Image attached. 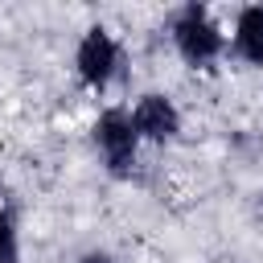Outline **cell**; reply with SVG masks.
I'll return each mask as SVG.
<instances>
[{
    "mask_svg": "<svg viewBox=\"0 0 263 263\" xmlns=\"http://www.w3.org/2000/svg\"><path fill=\"white\" fill-rule=\"evenodd\" d=\"M0 263H21V230L8 205H0Z\"/></svg>",
    "mask_w": 263,
    "mask_h": 263,
    "instance_id": "cell-6",
    "label": "cell"
},
{
    "mask_svg": "<svg viewBox=\"0 0 263 263\" xmlns=\"http://www.w3.org/2000/svg\"><path fill=\"white\" fill-rule=\"evenodd\" d=\"M119 62H123V49H119V41L111 37V29L90 25V29L78 37L74 70H78V78H82L90 90H107L111 78L119 74Z\"/></svg>",
    "mask_w": 263,
    "mask_h": 263,
    "instance_id": "cell-3",
    "label": "cell"
},
{
    "mask_svg": "<svg viewBox=\"0 0 263 263\" xmlns=\"http://www.w3.org/2000/svg\"><path fill=\"white\" fill-rule=\"evenodd\" d=\"M230 49H234V58H242L247 66H263V4L238 8L234 33H230Z\"/></svg>",
    "mask_w": 263,
    "mask_h": 263,
    "instance_id": "cell-5",
    "label": "cell"
},
{
    "mask_svg": "<svg viewBox=\"0 0 263 263\" xmlns=\"http://www.w3.org/2000/svg\"><path fill=\"white\" fill-rule=\"evenodd\" d=\"M132 123H136V136H140L144 144H173L177 132H181V111H177V103H173L168 95L148 90V95L136 99Z\"/></svg>",
    "mask_w": 263,
    "mask_h": 263,
    "instance_id": "cell-4",
    "label": "cell"
},
{
    "mask_svg": "<svg viewBox=\"0 0 263 263\" xmlns=\"http://www.w3.org/2000/svg\"><path fill=\"white\" fill-rule=\"evenodd\" d=\"M90 140L99 148V160L103 168L115 177V181H127L136 173V160H140V136H136V123H132V111L127 107H107L95 127H90Z\"/></svg>",
    "mask_w": 263,
    "mask_h": 263,
    "instance_id": "cell-1",
    "label": "cell"
},
{
    "mask_svg": "<svg viewBox=\"0 0 263 263\" xmlns=\"http://www.w3.org/2000/svg\"><path fill=\"white\" fill-rule=\"evenodd\" d=\"M78 263H115V255H111V251H103V247H90V251H82V255H78Z\"/></svg>",
    "mask_w": 263,
    "mask_h": 263,
    "instance_id": "cell-7",
    "label": "cell"
},
{
    "mask_svg": "<svg viewBox=\"0 0 263 263\" xmlns=\"http://www.w3.org/2000/svg\"><path fill=\"white\" fill-rule=\"evenodd\" d=\"M173 49L181 53L185 66L205 70V66H214L226 53V33L214 25V16L201 4H185L173 16Z\"/></svg>",
    "mask_w": 263,
    "mask_h": 263,
    "instance_id": "cell-2",
    "label": "cell"
}]
</instances>
